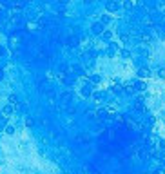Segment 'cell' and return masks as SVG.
I'll list each match as a JSON object with an SVG mask.
<instances>
[{
	"label": "cell",
	"mask_w": 165,
	"mask_h": 174,
	"mask_svg": "<svg viewBox=\"0 0 165 174\" xmlns=\"http://www.w3.org/2000/svg\"><path fill=\"white\" fill-rule=\"evenodd\" d=\"M105 9H107L109 13H116V11L120 9V4H118V0H107V4H105Z\"/></svg>",
	"instance_id": "1"
},
{
	"label": "cell",
	"mask_w": 165,
	"mask_h": 174,
	"mask_svg": "<svg viewBox=\"0 0 165 174\" xmlns=\"http://www.w3.org/2000/svg\"><path fill=\"white\" fill-rule=\"evenodd\" d=\"M105 29H104V24L102 22H94L93 25H91V34H102Z\"/></svg>",
	"instance_id": "2"
},
{
	"label": "cell",
	"mask_w": 165,
	"mask_h": 174,
	"mask_svg": "<svg viewBox=\"0 0 165 174\" xmlns=\"http://www.w3.org/2000/svg\"><path fill=\"white\" fill-rule=\"evenodd\" d=\"M133 87L136 89V91H140V93H144L145 89H147V84L140 78V80H136V82H133Z\"/></svg>",
	"instance_id": "3"
},
{
	"label": "cell",
	"mask_w": 165,
	"mask_h": 174,
	"mask_svg": "<svg viewBox=\"0 0 165 174\" xmlns=\"http://www.w3.org/2000/svg\"><path fill=\"white\" fill-rule=\"evenodd\" d=\"M116 51H118V44H116V42H111V44H109V47H107V56H111V58H113V56L116 54Z\"/></svg>",
	"instance_id": "4"
},
{
	"label": "cell",
	"mask_w": 165,
	"mask_h": 174,
	"mask_svg": "<svg viewBox=\"0 0 165 174\" xmlns=\"http://www.w3.org/2000/svg\"><path fill=\"white\" fill-rule=\"evenodd\" d=\"M136 74H138V78H149V76H151V71H149L147 67H140Z\"/></svg>",
	"instance_id": "5"
},
{
	"label": "cell",
	"mask_w": 165,
	"mask_h": 174,
	"mask_svg": "<svg viewBox=\"0 0 165 174\" xmlns=\"http://www.w3.org/2000/svg\"><path fill=\"white\" fill-rule=\"evenodd\" d=\"M2 113H4L5 116H9V114H13V113H15V105H13V103H7V105L4 107V111H2Z\"/></svg>",
	"instance_id": "6"
},
{
	"label": "cell",
	"mask_w": 165,
	"mask_h": 174,
	"mask_svg": "<svg viewBox=\"0 0 165 174\" xmlns=\"http://www.w3.org/2000/svg\"><path fill=\"white\" fill-rule=\"evenodd\" d=\"M100 36H102L104 40H107V42H109V40H113V31H111V29H105Z\"/></svg>",
	"instance_id": "7"
},
{
	"label": "cell",
	"mask_w": 165,
	"mask_h": 174,
	"mask_svg": "<svg viewBox=\"0 0 165 174\" xmlns=\"http://www.w3.org/2000/svg\"><path fill=\"white\" fill-rule=\"evenodd\" d=\"M89 82H91V84H100V82H102V76H100V74H91V76H89Z\"/></svg>",
	"instance_id": "8"
},
{
	"label": "cell",
	"mask_w": 165,
	"mask_h": 174,
	"mask_svg": "<svg viewBox=\"0 0 165 174\" xmlns=\"http://www.w3.org/2000/svg\"><path fill=\"white\" fill-rule=\"evenodd\" d=\"M100 22L105 25V24H109V22H113V16L111 15H102V18H100Z\"/></svg>",
	"instance_id": "9"
},
{
	"label": "cell",
	"mask_w": 165,
	"mask_h": 174,
	"mask_svg": "<svg viewBox=\"0 0 165 174\" xmlns=\"http://www.w3.org/2000/svg\"><path fill=\"white\" fill-rule=\"evenodd\" d=\"M82 94H84V96H89V94H91V84H85V85L82 87Z\"/></svg>",
	"instance_id": "10"
},
{
	"label": "cell",
	"mask_w": 165,
	"mask_h": 174,
	"mask_svg": "<svg viewBox=\"0 0 165 174\" xmlns=\"http://www.w3.org/2000/svg\"><path fill=\"white\" fill-rule=\"evenodd\" d=\"M120 56H122L124 60H129V58H131V51H127V49H122V51H120Z\"/></svg>",
	"instance_id": "11"
},
{
	"label": "cell",
	"mask_w": 165,
	"mask_h": 174,
	"mask_svg": "<svg viewBox=\"0 0 165 174\" xmlns=\"http://www.w3.org/2000/svg\"><path fill=\"white\" fill-rule=\"evenodd\" d=\"M153 40V36L149 34V33H142V42H145V44H149Z\"/></svg>",
	"instance_id": "12"
},
{
	"label": "cell",
	"mask_w": 165,
	"mask_h": 174,
	"mask_svg": "<svg viewBox=\"0 0 165 174\" xmlns=\"http://www.w3.org/2000/svg\"><path fill=\"white\" fill-rule=\"evenodd\" d=\"M93 96H94V100H96V102H98V100H104V98H105V94H104V93H94Z\"/></svg>",
	"instance_id": "13"
},
{
	"label": "cell",
	"mask_w": 165,
	"mask_h": 174,
	"mask_svg": "<svg viewBox=\"0 0 165 174\" xmlns=\"http://www.w3.org/2000/svg\"><path fill=\"white\" fill-rule=\"evenodd\" d=\"M7 100H9V103H13V105H15V103L18 102V98H16V94H9V98H7Z\"/></svg>",
	"instance_id": "14"
},
{
	"label": "cell",
	"mask_w": 165,
	"mask_h": 174,
	"mask_svg": "<svg viewBox=\"0 0 165 174\" xmlns=\"http://www.w3.org/2000/svg\"><path fill=\"white\" fill-rule=\"evenodd\" d=\"M5 134H9V136L15 134V127H13V125H7V127H5Z\"/></svg>",
	"instance_id": "15"
},
{
	"label": "cell",
	"mask_w": 165,
	"mask_h": 174,
	"mask_svg": "<svg viewBox=\"0 0 165 174\" xmlns=\"http://www.w3.org/2000/svg\"><path fill=\"white\" fill-rule=\"evenodd\" d=\"M124 7H125V9H131V7H133V2H129V0H124Z\"/></svg>",
	"instance_id": "16"
},
{
	"label": "cell",
	"mask_w": 165,
	"mask_h": 174,
	"mask_svg": "<svg viewBox=\"0 0 165 174\" xmlns=\"http://www.w3.org/2000/svg\"><path fill=\"white\" fill-rule=\"evenodd\" d=\"M158 78H163L165 80V67H162V69L158 71Z\"/></svg>",
	"instance_id": "17"
},
{
	"label": "cell",
	"mask_w": 165,
	"mask_h": 174,
	"mask_svg": "<svg viewBox=\"0 0 165 174\" xmlns=\"http://www.w3.org/2000/svg\"><path fill=\"white\" fill-rule=\"evenodd\" d=\"M105 114H107V111H104V109L98 111V116H100V118H105Z\"/></svg>",
	"instance_id": "18"
},
{
	"label": "cell",
	"mask_w": 165,
	"mask_h": 174,
	"mask_svg": "<svg viewBox=\"0 0 165 174\" xmlns=\"http://www.w3.org/2000/svg\"><path fill=\"white\" fill-rule=\"evenodd\" d=\"M25 125H27V127H33V118H27V120H25Z\"/></svg>",
	"instance_id": "19"
},
{
	"label": "cell",
	"mask_w": 165,
	"mask_h": 174,
	"mask_svg": "<svg viewBox=\"0 0 165 174\" xmlns=\"http://www.w3.org/2000/svg\"><path fill=\"white\" fill-rule=\"evenodd\" d=\"M154 174H165V169H156V171H154Z\"/></svg>",
	"instance_id": "20"
},
{
	"label": "cell",
	"mask_w": 165,
	"mask_h": 174,
	"mask_svg": "<svg viewBox=\"0 0 165 174\" xmlns=\"http://www.w3.org/2000/svg\"><path fill=\"white\" fill-rule=\"evenodd\" d=\"M4 53H5V49H4V47L0 45V56H4Z\"/></svg>",
	"instance_id": "21"
},
{
	"label": "cell",
	"mask_w": 165,
	"mask_h": 174,
	"mask_svg": "<svg viewBox=\"0 0 165 174\" xmlns=\"http://www.w3.org/2000/svg\"><path fill=\"white\" fill-rule=\"evenodd\" d=\"M2 78H4V71L0 69V80H2Z\"/></svg>",
	"instance_id": "22"
},
{
	"label": "cell",
	"mask_w": 165,
	"mask_h": 174,
	"mask_svg": "<svg viewBox=\"0 0 165 174\" xmlns=\"http://www.w3.org/2000/svg\"><path fill=\"white\" fill-rule=\"evenodd\" d=\"M84 2H85V4H91V2H93V0H84Z\"/></svg>",
	"instance_id": "23"
},
{
	"label": "cell",
	"mask_w": 165,
	"mask_h": 174,
	"mask_svg": "<svg viewBox=\"0 0 165 174\" xmlns=\"http://www.w3.org/2000/svg\"><path fill=\"white\" fill-rule=\"evenodd\" d=\"M60 2H62V4H65V2H67V0H60Z\"/></svg>",
	"instance_id": "24"
}]
</instances>
